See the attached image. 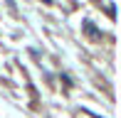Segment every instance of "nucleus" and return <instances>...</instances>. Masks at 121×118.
Wrapping results in <instances>:
<instances>
[{"label":"nucleus","instance_id":"7ed1b4c3","mask_svg":"<svg viewBox=\"0 0 121 118\" xmlns=\"http://www.w3.org/2000/svg\"><path fill=\"white\" fill-rule=\"evenodd\" d=\"M42 3H45V5H52V0H42Z\"/></svg>","mask_w":121,"mask_h":118},{"label":"nucleus","instance_id":"f257e3e1","mask_svg":"<svg viewBox=\"0 0 121 118\" xmlns=\"http://www.w3.org/2000/svg\"><path fill=\"white\" fill-rule=\"evenodd\" d=\"M82 27L89 32V37H91V39H99V35H101V32L94 27V22H91V20H84V22H82Z\"/></svg>","mask_w":121,"mask_h":118},{"label":"nucleus","instance_id":"f03ea898","mask_svg":"<svg viewBox=\"0 0 121 118\" xmlns=\"http://www.w3.org/2000/svg\"><path fill=\"white\" fill-rule=\"evenodd\" d=\"M5 3H8V8H10V10H15V3H13V0H5Z\"/></svg>","mask_w":121,"mask_h":118}]
</instances>
